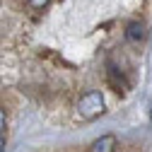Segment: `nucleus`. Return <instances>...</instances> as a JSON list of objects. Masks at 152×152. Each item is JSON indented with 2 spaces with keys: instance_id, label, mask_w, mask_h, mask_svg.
Wrapping results in <instances>:
<instances>
[{
  "instance_id": "2",
  "label": "nucleus",
  "mask_w": 152,
  "mask_h": 152,
  "mask_svg": "<svg viewBox=\"0 0 152 152\" xmlns=\"http://www.w3.org/2000/svg\"><path fill=\"white\" fill-rule=\"evenodd\" d=\"M116 138L113 135H102L89 145V152H116Z\"/></svg>"
},
{
  "instance_id": "1",
  "label": "nucleus",
  "mask_w": 152,
  "mask_h": 152,
  "mask_svg": "<svg viewBox=\"0 0 152 152\" xmlns=\"http://www.w3.org/2000/svg\"><path fill=\"white\" fill-rule=\"evenodd\" d=\"M104 111H106V102L99 89H89L77 99V116L82 121H97L99 116H104Z\"/></svg>"
},
{
  "instance_id": "3",
  "label": "nucleus",
  "mask_w": 152,
  "mask_h": 152,
  "mask_svg": "<svg viewBox=\"0 0 152 152\" xmlns=\"http://www.w3.org/2000/svg\"><path fill=\"white\" fill-rule=\"evenodd\" d=\"M126 36H128L130 41H142V39H145V24H142V22H128Z\"/></svg>"
},
{
  "instance_id": "6",
  "label": "nucleus",
  "mask_w": 152,
  "mask_h": 152,
  "mask_svg": "<svg viewBox=\"0 0 152 152\" xmlns=\"http://www.w3.org/2000/svg\"><path fill=\"white\" fill-rule=\"evenodd\" d=\"M48 5V0H29V7H34V10H44Z\"/></svg>"
},
{
  "instance_id": "5",
  "label": "nucleus",
  "mask_w": 152,
  "mask_h": 152,
  "mask_svg": "<svg viewBox=\"0 0 152 152\" xmlns=\"http://www.w3.org/2000/svg\"><path fill=\"white\" fill-rule=\"evenodd\" d=\"M5 126H7V111L0 106V135H3V130H5Z\"/></svg>"
},
{
  "instance_id": "4",
  "label": "nucleus",
  "mask_w": 152,
  "mask_h": 152,
  "mask_svg": "<svg viewBox=\"0 0 152 152\" xmlns=\"http://www.w3.org/2000/svg\"><path fill=\"white\" fill-rule=\"evenodd\" d=\"M109 82L116 87V92H126L128 89V82L123 80V75H121V70H116L111 63H109Z\"/></svg>"
},
{
  "instance_id": "7",
  "label": "nucleus",
  "mask_w": 152,
  "mask_h": 152,
  "mask_svg": "<svg viewBox=\"0 0 152 152\" xmlns=\"http://www.w3.org/2000/svg\"><path fill=\"white\" fill-rule=\"evenodd\" d=\"M0 152H5V138L0 135Z\"/></svg>"
}]
</instances>
